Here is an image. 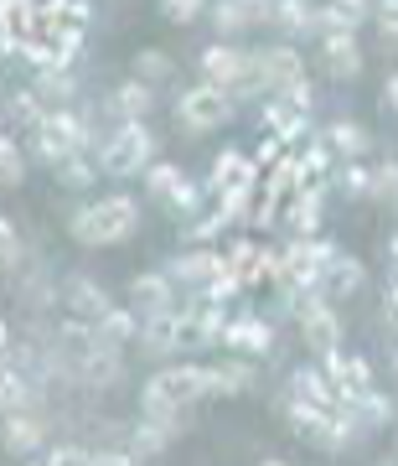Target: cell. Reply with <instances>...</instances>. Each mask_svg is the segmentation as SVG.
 <instances>
[{
    "label": "cell",
    "mask_w": 398,
    "mask_h": 466,
    "mask_svg": "<svg viewBox=\"0 0 398 466\" xmlns=\"http://www.w3.org/2000/svg\"><path fill=\"white\" fill-rule=\"evenodd\" d=\"M140 228V202L130 192H109V198H94L84 208H73L67 218V233L88 244V249H104V244H124L130 233Z\"/></svg>",
    "instance_id": "6da1fadb"
},
{
    "label": "cell",
    "mask_w": 398,
    "mask_h": 466,
    "mask_svg": "<svg viewBox=\"0 0 398 466\" xmlns=\"http://www.w3.org/2000/svg\"><path fill=\"white\" fill-rule=\"evenodd\" d=\"M326 202V187H300L295 198L284 202V213H280V223H284V233H290V244H300V238H321V208Z\"/></svg>",
    "instance_id": "52a82bcc"
},
{
    "label": "cell",
    "mask_w": 398,
    "mask_h": 466,
    "mask_svg": "<svg viewBox=\"0 0 398 466\" xmlns=\"http://www.w3.org/2000/svg\"><path fill=\"white\" fill-rule=\"evenodd\" d=\"M213 21H217V32H244L254 21H274V5H259V0H217Z\"/></svg>",
    "instance_id": "484cf974"
},
{
    "label": "cell",
    "mask_w": 398,
    "mask_h": 466,
    "mask_svg": "<svg viewBox=\"0 0 398 466\" xmlns=\"http://www.w3.org/2000/svg\"><path fill=\"white\" fill-rule=\"evenodd\" d=\"M176 115H182L186 130H213V125H223V119L233 115V94L217 84H197L186 88L182 104H176Z\"/></svg>",
    "instance_id": "5b68a950"
},
{
    "label": "cell",
    "mask_w": 398,
    "mask_h": 466,
    "mask_svg": "<svg viewBox=\"0 0 398 466\" xmlns=\"http://www.w3.org/2000/svg\"><path fill=\"white\" fill-rule=\"evenodd\" d=\"M0 135H11V119H5V104H0Z\"/></svg>",
    "instance_id": "681fc988"
},
{
    "label": "cell",
    "mask_w": 398,
    "mask_h": 466,
    "mask_svg": "<svg viewBox=\"0 0 398 466\" xmlns=\"http://www.w3.org/2000/svg\"><path fill=\"white\" fill-rule=\"evenodd\" d=\"M254 383H259V373H254L249 358H223V363L207 368V400H233Z\"/></svg>",
    "instance_id": "4fadbf2b"
},
{
    "label": "cell",
    "mask_w": 398,
    "mask_h": 466,
    "mask_svg": "<svg viewBox=\"0 0 398 466\" xmlns=\"http://www.w3.org/2000/svg\"><path fill=\"white\" fill-rule=\"evenodd\" d=\"M21 259V233H16V223L0 213V269H11Z\"/></svg>",
    "instance_id": "ab89813d"
},
{
    "label": "cell",
    "mask_w": 398,
    "mask_h": 466,
    "mask_svg": "<svg viewBox=\"0 0 398 466\" xmlns=\"http://www.w3.org/2000/svg\"><path fill=\"white\" fill-rule=\"evenodd\" d=\"M321 140L332 146V156L342 161V167H352V161L367 150V130L357 125V119H332V125L321 130Z\"/></svg>",
    "instance_id": "4316f807"
},
{
    "label": "cell",
    "mask_w": 398,
    "mask_h": 466,
    "mask_svg": "<svg viewBox=\"0 0 398 466\" xmlns=\"http://www.w3.org/2000/svg\"><path fill=\"white\" fill-rule=\"evenodd\" d=\"M223 228H228V223H223L217 213H207V218H192V244H197V249H207V244H213V238H217Z\"/></svg>",
    "instance_id": "7bdbcfd3"
},
{
    "label": "cell",
    "mask_w": 398,
    "mask_h": 466,
    "mask_svg": "<svg viewBox=\"0 0 398 466\" xmlns=\"http://www.w3.org/2000/svg\"><path fill=\"white\" fill-rule=\"evenodd\" d=\"M21 177H26V167H21V146L11 140V135H0V187H16Z\"/></svg>",
    "instance_id": "74e56055"
},
{
    "label": "cell",
    "mask_w": 398,
    "mask_h": 466,
    "mask_svg": "<svg viewBox=\"0 0 398 466\" xmlns=\"http://www.w3.org/2000/svg\"><path fill=\"white\" fill-rule=\"evenodd\" d=\"M249 63V52H238L233 42H213V47L202 52V84H217V88H233L238 84V73Z\"/></svg>",
    "instance_id": "e0dca14e"
},
{
    "label": "cell",
    "mask_w": 398,
    "mask_h": 466,
    "mask_svg": "<svg viewBox=\"0 0 398 466\" xmlns=\"http://www.w3.org/2000/svg\"><path fill=\"white\" fill-rule=\"evenodd\" d=\"M73 88H78L73 84V67H42V73L32 78V94L47 104V109H67Z\"/></svg>",
    "instance_id": "f1b7e54d"
},
{
    "label": "cell",
    "mask_w": 398,
    "mask_h": 466,
    "mask_svg": "<svg viewBox=\"0 0 398 466\" xmlns=\"http://www.w3.org/2000/svg\"><path fill=\"white\" fill-rule=\"evenodd\" d=\"M47 115H52V109L36 99L32 88H21V94H11V99H5V119H16L21 130H32V135L47 125Z\"/></svg>",
    "instance_id": "4dcf8cb0"
},
{
    "label": "cell",
    "mask_w": 398,
    "mask_h": 466,
    "mask_svg": "<svg viewBox=\"0 0 398 466\" xmlns=\"http://www.w3.org/2000/svg\"><path fill=\"white\" fill-rule=\"evenodd\" d=\"M176 285H171V275L166 269H150V275H134L130 280V311L140 321H150V317H166V311H182L176 306Z\"/></svg>",
    "instance_id": "8992f818"
},
{
    "label": "cell",
    "mask_w": 398,
    "mask_h": 466,
    "mask_svg": "<svg viewBox=\"0 0 398 466\" xmlns=\"http://www.w3.org/2000/svg\"><path fill=\"white\" fill-rule=\"evenodd\" d=\"M259 466H290V461H280V456H264V461H259Z\"/></svg>",
    "instance_id": "f907efd6"
},
{
    "label": "cell",
    "mask_w": 398,
    "mask_h": 466,
    "mask_svg": "<svg viewBox=\"0 0 398 466\" xmlns=\"http://www.w3.org/2000/svg\"><path fill=\"white\" fill-rule=\"evenodd\" d=\"M284 394L295 404H311V410H336V389L326 383V373L315 363H300L295 373H290V383H284Z\"/></svg>",
    "instance_id": "5bb4252c"
},
{
    "label": "cell",
    "mask_w": 398,
    "mask_h": 466,
    "mask_svg": "<svg viewBox=\"0 0 398 466\" xmlns=\"http://www.w3.org/2000/svg\"><path fill=\"white\" fill-rule=\"evenodd\" d=\"M0 410H5V415L36 410V373L16 368L11 358H0Z\"/></svg>",
    "instance_id": "7c38bea8"
},
{
    "label": "cell",
    "mask_w": 398,
    "mask_h": 466,
    "mask_svg": "<svg viewBox=\"0 0 398 466\" xmlns=\"http://www.w3.org/2000/svg\"><path fill=\"white\" fill-rule=\"evenodd\" d=\"M182 177H186V171L176 167V161H155V167L145 171V192H155V198L166 202L171 192H176V182H182Z\"/></svg>",
    "instance_id": "d590c367"
},
{
    "label": "cell",
    "mask_w": 398,
    "mask_h": 466,
    "mask_svg": "<svg viewBox=\"0 0 398 466\" xmlns=\"http://www.w3.org/2000/svg\"><path fill=\"white\" fill-rule=\"evenodd\" d=\"M150 383H155V389H161L171 404H176V410L207 400V368H202V363H166Z\"/></svg>",
    "instance_id": "ba28073f"
},
{
    "label": "cell",
    "mask_w": 398,
    "mask_h": 466,
    "mask_svg": "<svg viewBox=\"0 0 398 466\" xmlns=\"http://www.w3.org/2000/svg\"><path fill=\"white\" fill-rule=\"evenodd\" d=\"M94 177H99V161H94L88 150H84V156H67L63 167H57V182H63V187H88Z\"/></svg>",
    "instance_id": "e575fe53"
},
{
    "label": "cell",
    "mask_w": 398,
    "mask_h": 466,
    "mask_svg": "<svg viewBox=\"0 0 398 466\" xmlns=\"http://www.w3.org/2000/svg\"><path fill=\"white\" fill-rule=\"evenodd\" d=\"M373 16L363 0H336V5H321L315 11V32L321 36H357V26Z\"/></svg>",
    "instance_id": "44dd1931"
},
{
    "label": "cell",
    "mask_w": 398,
    "mask_h": 466,
    "mask_svg": "<svg viewBox=\"0 0 398 466\" xmlns=\"http://www.w3.org/2000/svg\"><path fill=\"white\" fill-rule=\"evenodd\" d=\"M388 275H398V233L388 238Z\"/></svg>",
    "instance_id": "7dc6e473"
},
{
    "label": "cell",
    "mask_w": 398,
    "mask_h": 466,
    "mask_svg": "<svg viewBox=\"0 0 398 466\" xmlns=\"http://www.w3.org/2000/svg\"><path fill=\"white\" fill-rule=\"evenodd\" d=\"M166 275H171L176 290H197V296H207V290L228 275V265H223V249H186V254H176V259L166 265Z\"/></svg>",
    "instance_id": "3957f363"
},
{
    "label": "cell",
    "mask_w": 398,
    "mask_h": 466,
    "mask_svg": "<svg viewBox=\"0 0 398 466\" xmlns=\"http://www.w3.org/2000/svg\"><path fill=\"white\" fill-rule=\"evenodd\" d=\"M26 466H47V461H26Z\"/></svg>",
    "instance_id": "f5cc1de1"
},
{
    "label": "cell",
    "mask_w": 398,
    "mask_h": 466,
    "mask_svg": "<svg viewBox=\"0 0 398 466\" xmlns=\"http://www.w3.org/2000/svg\"><path fill=\"white\" fill-rule=\"evenodd\" d=\"M99 171L109 177H145L161 156H155V130L150 125H114V135H104L94 150Z\"/></svg>",
    "instance_id": "7a4b0ae2"
},
{
    "label": "cell",
    "mask_w": 398,
    "mask_h": 466,
    "mask_svg": "<svg viewBox=\"0 0 398 466\" xmlns=\"http://www.w3.org/2000/svg\"><path fill=\"white\" fill-rule=\"evenodd\" d=\"M300 337H305V348H311L315 358H321V352H332V348H342V317L332 311V300L300 317Z\"/></svg>",
    "instance_id": "d6986e66"
},
{
    "label": "cell",
    "mask_w": 398,
    "mask_h": 466,
    "mask_svg": "<svg viewBox=\"0 0 398 466\" xmlns=\"http://www.w3.org/2000/svg\"><path fill=\"white\" fill-rule=\"evenodd\" d=\"M161 16H166V21H197L202 16V0H166V5H161Z\"/></svg>",
    "instance_id": "ee69618b"
},
{
    "label": "cell",
    "mask_w": 398,
    "mask_h": 466,
    "mask_svg": "<svg viewBox=\"0 0 398 466\" xmlns=\"http://www.w3.org/2000/svg\"><path fill=\"white\" fill-rule=\"evenodd\" d=\"M223 265H228L244 285H264L269 249L264 244H254V238H233V244H223Z\"/></svg>",
    "instance_id": "ffe728a7"
},
{
    "label": "cell",
    "mask_w": 398,
    "mask_h": 466,
    "mask_svg": "<svg viewBox=\"0 0 398 466\" xmlns=\"http://www.w3.org/2000/svg\"><path fill=\"white\" fill-rule=\"evenodd\" d=\"M336 187L352 192V198H363V192H373V171L357 167V161H352V167H336Z\"/></svg>",
    "instance_id": "f35d334b"
},
{
    "label": "cell",
    "mask_w": 398,
    "mask_h": 466,
    "mask_svg": "<svg viewBox=\"0 0 398 466\" xmlns=\"http://www.w3.org/2000/svg\"><path fill=\"white\" fill-rule=\"evenodd\" d=\"M140 352H145V358H176V352H182V311L150 317L145 327H140Z\"/></svg>",
    "instance_id": "9a60e30c"
},
{
    "label": "cell",
    "mask_w": 398,
    "mask_h": 466,
    "mask_svg": "<svg viewBox=\"0 0 398 466\" xmlns=\"http://www.w3.org/2000/svg\"><path fill=\"white\" fill-rule=\"evenodd\" d=\"M357 435H363V431H357V415H352V404H336L332 415H321V425H315L305 441H311V446H321V451H347Z\"/></svg>",
    "instance_id": "ac0fdd59"
},
{
    "label": "cell",
    "mask_w": 398,
    "mask_h": 466,
    "mask_svg": "<svg viewBox=\"0 0 398 466\" xmlns=\"http://www.w3.org/2000/svg\"><path fill=\"white\" fill-rule=\"evenodd\" d=\"M274 26H284V32H315V5H305V0H274Z\"/></svg>",
    "instance_id": "d6a6232c"
},
{
    "label": "cell",
    "mask_w": 398,
    "mask_h": 466,
    "mask_svg": "<svg viewBox=\"0 0 398 466\" xmlns=\"http://www.w3.org/2000/svg\"><path fill=\"white\" fill-rule=\"evenodd\" d=\"M321 67H326L332 78H357V73H363L357 36H321Z\"/></svg>",
    "instance_id": "d4e9b609"
},
{
    "label": "cell",
    "mask_w": 398,
    "mask_h": 466,
    "mask_svg": "<svg viewBox=\"0 0 398 466\" xmlns=\"http://www.w3.org/2000/svg\"><path fill=\"white\" fill-rule=\"evenodd\" d=\"M176 435H182V425H166V420H140V425L130 431V446H124V451H130L134 461H150V456H161Z\"/></svg>",
    "instance_id": "7402d4cb"
},
{
    "label": "cell",
    "mask_w": 398,
    "mask_h": 466,
    "mask_svg": "<svg viewBox=\"0 0 398 466\" xmlns=\"http://www.w3.org/2000/svg\"><path fill=\"white\" fill-rule=\"evenodd\" d=\"M373 21H378V32L388 47H398V0H383L378 11H373Z\"/></svg>",
    "instance_id": "b9f144b4"
},
{
    "label": "cell",
    "mask_w": 398,
    "mask_h": 466,
    "mask_svg": "<svg viewBox=\"0 0 398 466\" xmlns=\"http://www.w3.org/2000/svg\"><path fill=\"white\" fill-rule=\"evenodd\" d=\"M383 104L398 115V73H388V78H383Z\"/></svg>",
    "instance_id": "bcb514c9"
},
{
    "label": "cell",
    "mask_w": 398,
    "mask_h": 466,
    "mask_svg": "<svg viewBox=\"0 0 398 466\" xmlns=\"http://www.w3.org/2000/svg\"><path fill=\"white\" fill-rule=\"evenodd\" d=\"M42 461H47V466H94V451H84V446H52Z\"/></svg>",
    "instance_id": "60d3db41"
},
{
    "label": "cell",
    "mask_w": 398,
    "mask_h": 466,
    "mask_svg": "<svg viewBox=\"0 0 398 466\" xmlns=\"http://www.w3.org/2000/svg\"><path fill=\"white\" fill-rule=\"evenodd\" d=\"M352 415H357V431H383V425H393L398 404H393V394L367 389V394H357V400H352Z\"/></svg>",
    "instance_id": "83f0119b"
},
{
    "label": "cell",
    "mask_w": 398,
    "mask_h": 466,
    "mask_svg": "<svg viewBox=\"0 0 398 466\" xmlns=\"http://www.w3.org/2000/svg\"><path fill=\"white\" fill-rule=\"evenodd\" d=\"M134 78H140V84H166L171 57L166 52H140V57H134Z\"/></svg>",
    "instance_id": "8d00e7d4"
},
{
    "label": "cell",
    "mask_w": 398,
    "mask_h": 466,
    "mask_svg": "<svg viewBox=\"0 0 398 466\" xmlns=\"http://www.w3.org/2000/svg\"><path fill=\"white\" fill-rule=\"evenodd\" d=\"M150 104H155V94H150V84H140V78H130V84H119L114 94H109V109H114L119 125H145Z\"/></svg>",
    "instance_id": "603a6c76"
},
{
    "label": "cell",
    "mask_w": 398,
    "mask_h": 466,
    "mask_svg": "<svg viewBox=\"0 0 398 466\" xmlns=\"http://www.w3.org/2000/svg\"><path fill=\"white\" fill-rule=\"evenodd\" d=\"M94 327H99V337H104V342H114V348H124V342H140V327H145V321L134 317L130 306H114V311H109L104 321H94Z\"/></svg>",
    "instance_id": "1f68e13d"
},
{
    "label": "cell",
    "mask_w": 398,
    "mask_h": 466,
    "mask_svg": "<svg viewBox=\"0 0 398 466\" xmlns=\"http://www.w3.org/2000/svg\"><path fill=\"white\" fill-rule=\"evenodd\" d=\"M367 285V269L363 259H352V254H336L332 265H326V275H321V290H326V300H342V296H357Z\"/></svg>",
    "instance_id": "cb8c5ba5"
},
{
    "label": "cell",
    "mask_w": 398,
    "mask_h": 466,
    "mask_svg": "<svg viewBox=\"0 0 398 466\" xmlns=\"http://www.w3.org/2000/svg\"><path fill=\"white\" fill-rule=\"evenodd\" d=\"M259 182H264V171H259V161H254V156H244V150H233V146L213 156V171H207V192L228 198V192H254Z\"/></svg>",
    "instance_id": "277c9868"
},
{
    "label": "cell",
    "mask_w": 398,
    "mask_h": 466,
    "mask_svg": "<svg viewBox=\"0 0 398 466\" xmlns=\"http://www.w3.org/2000/svg\"><path fill=\"white\" fill-rule=\"evenodd\" d=\"M11 352V321H0V358Z\"/></svg>",
    "instance_id": "c3c4849f"
},
{
    "label": "cell",
    "mask_w": 398,
    "mask_h": 466,
    "mask_svg": "<svg viewBox=\"0 0 398 466\" xmlns=\"http://www.w3.org/2000/svg\"><path fill=\"white\" fill-rule=\"evenodd\" d=\"M0 441H5V451H11V456H36V451H42V441H47V425H42V415H36V410H26V415H5Z\"/></svg>",
    "instance_id": "2e32d148"
},
{
    "label": "cell",
    "mask_w": 398,
    "mask_h": 466,
    "mask_svg": "<svg viewBox=\"0 0 398 466\" xmlns=\"http://www.w3.org/2000/svg\"><path fill=\"white\" fill-rule=\"evenodd\" d=\"M383 317H388V327L398 332V275H388V290H383Z\"/></svg>",
    "instance_id": "f6af8a7d"
},
{
    "label": "cell",
    "mask_w": 398,
    "mask_h": 466,
    "mask_svg": "<svg viewBox=\"0 0 398 466\" xmlns=\"http://www.w3.org/2000/svg\"><path fill=\"white\" fill-rule=\"evenodd\" d=\"M119 373H124V358H119L114 342H104V348L78 368V379H84L88 389H109V383H119Z\"/></svg>",
    "instance_id": "f546056e"
},
{
    "label": "cell",
    "mask_w": 398,
    "mask_h": 466,
    "mask_svg": "<svg viewBox=\"0 0 398 466\" xmlns=\"http://www.w3.org/2000/svg\"><path fill=\"white\" fill-rule=\"evenodd\" d=\"M259 73H264V88H269V94L305 84V63H300V52L290 47V42H274V47L259 52Z\"/></svg>",
    "instance_id": "8fae6325"
},
{
    "label": "cell",
    "mask_w": 398,
    "mask_h": 466,
    "mask_svg": "<svg viewBox=\"0 0 398 466\" xmlns=\"http://www.w3.org/2000/svg\"><path fill=\"white\" fill-rule=\"evenodd\" d=\"M393 373H398V348H393Z\"/></svg>",
    "instance_id": "816d5d0a"
},
{
    "label": "cell",
    "mask_w": 398,
    "mask_h": 466,
    "mask_svg": "<svg viewBox=\"0 0 398 466\" xmlns=\"http://www.w3.org/2000/svg\"><path fill=\"white\" fill-rule=\"evenodd\" d=\"M223 348L238 352V358H264V352H274V327H269V317H233L228 321V337H223Z\"/></svg>",
    "instance_id": "30bf717a"
},
{
    "label": "cell",
    "mask_w": 398,
    "mask_h": 466,
    "mask_svg": "<svg viewBox=\"0 0 398 466\" xmlns=\"http://www.w3.org/2000/svg\"><path fill=\"white\" fill-rule=\"evenodd\" d=\"M63 300H67V311H73L78 321H104L109 311H114L109 290H104L94 275H67V280H63Z\"/></svg>",
    "instance_id": "9c48e42d"
},
{
    "label": "cell",
    "mask_w": 398,
    "mask_h": 466,
    "mask_svg": "<svg viewBox=\"0 0 398 466\" xmlns=\"http://www.w3.org/2000/svg\"><path fill=\"white\" fill-rule=\"evenodd\" d=\"M202 192H207L202 182H192V177H182V182H176V192L166 198V208H171L176 218H186V223H192V218L202 213Z\"/></svg>",
    "instance_id": "836d02e7"
}]
</instances>
